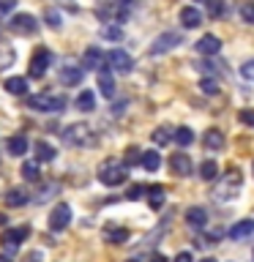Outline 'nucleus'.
Returning a JSON list of instances; mask_svg holds the SVG:
<instances>
[{
  "label": "nucleus",
  "instance_id": "1",
  "mask_svg": "<svg viewBox=\"0 0 254 262\" xmlns=\"http://www.w3.org/2000/svg\"><path fill=\"white\" fill-rule=\"evenodd\" d=\"M63 142L74 145V147H85V145H93L96 137H93V128H90L88 123H71V126L63 131Z\"/></svg>",
  "mask_w": 254,
  "mask_h": 262
},
{
  "label": "nucleus",
  "instance_id": "2",
  "mask_svg": "<svg viewBox=\"0 0 254 262\" xmlns=\"http://www.w3.org/2000/svg\"><path fill=\"white\" fill-rule=\"evenodd\" d=\"M126 178H129L126 164H120V161L110 159L98 167V180H101L104 186H120V183H126Z\"/></svg>",
  "mask_w": 254,
  "mask_h": 262
},
{
  "label": "nucleus",
  "instance_id": "3",
  "mask_svg": "<svg viewBox=\"0 0 254 262\" xmlns=\"http://www.w3.org/2000/svg\"><path fill=\"white\" fill-rule=\"evenodd\" d=\"M66 96H49V93H41V96H30L28 98V106L36 112H60L66 110Z\"/></svg>",
  "mask_w": 254,
  "mask_h": 262
},
{
  "label": "nucleus",
  "instance_id": "4",
  "mask_svg": "<svg viewBox=\"0 0 254 262\" xmlns=\"http://www.w3.org/2000/svg\"><path fill=\"white\" fill-rule=\"evenodd\" d=\"M49 63H52V52H49L47 47H38L36 52H33V57H30V69H28V74H30L33 79H41V77L47 74Z\"/></svg>",
  "mask_w": 254,
  "mask_h": 262
},
{
  "label": "nucleus",
  "instance_id": "5",
  "mask_svg": "<svg viewBox=\"0 0 254 262\" xmlns=\"http://www.w3.org/2000/svg\"><path fill=\"white\" fill-rule=\"evenodd\" d=\"M69 224H71V208L66 202H57L52 208V213H49V227H52L55 232H63Z\"/></svg>",
  "mask_w": 254,
  "mask_h": 262
},
{
  "label": "nucleus",
  "instance_id": "6",
  "mask_svg": "<svg viewBox=\"0 0 254 262\" xmlns=\"http://www.w3.org/2000/svg\"><path fill=\"white\" fill-rule=\"evenodd\" d=\"M238 186H241V172H238L235 167H229L224 186H221V188H216V194H213V196H216L219 202H224V200H232V194L238 191Z\"/></svg>",
  "mask_w": 254,
  "mask_h": 262
},
{
  "label": "nucleus",
  "instance_id": "7",
  "mask_svg": "<svg viewBox=\"0 0 254 262\" xmlns=\"http://www.w3.org/2000/svg\"><path fill=\"white\" fill-rule=\"evenodd\" d=\"M8 28L14 33H19V36H33V33L38 30V22L33 14H16L11 22H8Z\"/></svg>",
  "mask_w": 254,
  "mask_h": 262
},
{
  "label": "nucleus",
  "instance_id": "8",
  "mask_svg": "<svg viewBox=\"0 0 254 262\" xmlns=\"http://www.w3.org/2000/svg\"><path fill=\"white\" fill-rule=\"evenodd\" d=\"M180 41H183V36H180V33H175V30L161 33V36L151 44V52H153V55H164V52H170V49H175Z\"/></svg>",
  "mask_w": 254,
  "mask_h": 262
},
{
  "label": "nucleus",
  "instance_id": "9",
  "mask_svg": "<svg viewBox=\"0 0 254 262\" xmlns=\"http://www.w3.org/2000/svg\"><path fill=\"white\" fill-rule=\"evenodd\" d=\"M107 63H110V71H118V74H129L134 60H131L129 52H123V49H112L110 55H107Z\"/></svg>",
  "mask_w": 254,
  "mask_h": 262
},
{
  "label": "nucleus",
  "instance_id": "10",
  "mask_svg": "<svg viewBox=\"0 0 254 262\" xmlns=\"http://www.w3.org/2000/svg\"><path fill=\"white\" fill-rule=\"evenodd\" d=\"M28 235H30V227H14V229H6V232H3V241H0V243H3L8 251H14Z\"/></svg>",
  "mask_w": 254,
  "mask_h": 262
},
{
  "label": "nucleus",
  "instance_id": "11",
  "mask_svg": "<svg viewBox=\"0 0 254 262\" xmlns=\"http://www.w3.org/2000/svg\"><path fill=\"white\" fill-rule=\"evenodd\" d=\"M170 167H172V172H175V175H180V178L192 175V159H188V153H172Z\"/></svg>",
  "mask_w": 254,
  "mask_h": 262
},
{
  "label": "nucleus",
  "instance_id": "12",
  "mask_svg": "<svg viewBox=\"0 0 254 262\" xmlns=\"http://www.w3.org/2000/svg\"><path fill=\"white\" fill-rule=\"evenodd\" d=\"M104 60H107V57H104V52H101V49H98V47H88L85 49V55H82V66H85V69H104Z\"/></svg>",
  "mask_w": 254,
  "mask_h": 262
},
{
  "label": "nucleus",
  "instance_id": "13",
  "mask_svg": "<svg viewBox=\"0 0 254 262\" xmlns=\"http://www.w3.org/2000/svg\"><path fill=\"white\" fill-rule=\"evenodd\" d=\"M249 235H254V219H243V221L229 227V237L232 241H246Z\"/></svg>",
  "mask_w": 254,
  "mask_h": 262
},
{
  "label": "nucleus",
  "instance_id": "14",
  "mask_svg": "<svg viewBox=\"0 0 254 262\" xmlns=\"http://www.w3.org/2000/svg\"><path fill=\"white\" fill-rule=\"evenodd\" d=\"M180 25H183V28H200L202 25V11L194 8V6L180 8Z\"/></svg>",
  "mask_w": 254,
  "mask_h": 262
},
{
  "label": "nucleus",
  "instance_id": "15",
  "mask_svg": "<svg viewBox=\"0 0 254 262\" xmlns=\"http://www.w3.org/2000/svg\"><path fill=\"white\" fill-rule=\"evenodd\" d=\"M98 90H101L104 98L115 96V77H112L110 69H98Z\"/></svg>",
  "mask_w": 254,
  "mask_h": 262
},
{
  "label": "nucleus",
  "instance_id": "16",
  "mask_svg": "<svg viewBox=\"0 0 254 262\" xmlns=\"http://www.w3.org/2000/svg\"><path fill=\"white\" fill-rule=\"evenodd\" d=\"M219 49H221V41L216 36H210V33L197 41V52L200 55H219Z\"/></svg>",
  "mask_w": 254,
  "mask_h": 262
},
{
  "label": "nucleus",
  "instance_id": "17",
  "mask_svg": "<svg viewBox=\"0 0 254 262\" xmlns=\"http://www.w3.org/2000/svg\"><path fill=\"white\" fill-rule=\"evenodd\" d=\"M202 145L208 147V150H221L224 147V134H221L219 128H210V131H205V137H202Z\"/></svg>",
  "mask_w": 254,
  "mask_h": 262
},
{
  "label": "nucleus",
  "instance_id": "18",
  "mask_svg": "<svg viewBox=\"0 0 254 262\" xmlns=\"http://www.w3.org/2000/svg\"><path fill=\"white\" fill-rule=\"evenodd\" d=\"M205 221H208V210L205 208H188L186 210V224L188 227L200 229V227H205Z\"/></svg>",
  "mask_w": 254,
  "mask_h": 262
},
{
  "label": "nucleus",
  "instance_id": "19",
  "mask_svg": "<svg viewBox=\"0 0 254 262\" xmlns=\"http://www.w3.org/2000/svg\"><path fill=\"white\" fill-rule=\"evenodd\" d=\"M60 82H63V85H69V88L79 85V82H82V69H79V66H66V69L60 71Z\"/></svg>",
  "mask_w": 254,
  "mask_h": 262
},
{
  "label": "nucleus",
  "instance_id": "20",
  "mask_svg": "<svg viewBox=\"0 0 254 262\" xmlns=\"http://www.w3.org/2000/svg\"><path fill=\"white\" fill-rule=\"evenodd\" d=\"M6 147H8V153H11V156H25V153H28V139H25V134L8 137Z\"/></svg>",
  "mask_w": 254,
  "mask_h": 262
},
{
  "label": "nucleus",
  "instance_id": "21",
  "mask_svg": "<svg viewBox=\"0 0 254 262\" xmlns=\"http://www.w3.org/2000/svg\"><path fill=\"white\" fill-rule=\"evenodd\" d=\"M145 194H147V202H151V208L159 210L161 205H164V194H167V188H164V186H151V188H145Z\"/></svg>",
  "mask_w": 254,
  "mask_h": 262
},
{
  "label": "nucleus",
  "instance_id": "22",
  "mask_svg": "<svg viewBox=\"0 0 254 262\" xmlns=\"http://www.w3.org/2000/svg\"><path fill=\"white\" fill-rule=\"evenodd\" d=\"M3 200H6L8 208H22V205H28V194H25L22 188H11V191H8Z\"/></svg>",
  "mask_w": 254,
  "mask_h": 262
},
{
  "label": "nucleus",
  "instance_id": "23",
  "mask_svg": "<svg viewBox=\"0 0 254 262\" xmlns=\"http://www.w3.org/2000/svg\"><path fill=\"white\" fill-rule=\"evenodd\" d=\"M77 110L79 112H93L96 110V96L90 93V90H82L77 96Z\"/></svg>",
  "mask_w": 254,
  "mask_h": 262
},
{
  "label": "nucleus",
  "instance_id": "24",
  "mask_svg": "<svg viewBox=\"0 0 254 262\" xmlns=\"http://www.w3.org/2000/svg\"><path fill=\"white\" fill-rule=\"evenodd\" d=\"M200 178L202 180H216L219 178V164L213 161V159H205L200 164Z\"/></svg>",
  "mask_w": 254,
  "mask_h": 262
},
{
  "label": "nucleus",
  "instance_id": "25",
  "mask_svg": "<svg viewBox=\"0 0 254 262\" xmlns=\"http://www.w3.org/2000/svg\"><path fill=\"white\" fill-rule=\"evenodd\" d=\"M139 164H142L147 172H156V169L161 167V156L156 153V150H145V153H142V161H139Z\"/></svg>",
  "mask_w": 254,
  "mask_h": 262
},
{
  "label": "nucleus",
  "instance_id": "26",
  "mask_svg": "<svg viewBox=\"0 0 254 262\" xmlns=\"http://www.w3.org/2000/svg\"><path fill=\"white\" fill-rule=\"evenodd\" d=\"M6 90H8V93H14V96H22L25 90H28V79H25V77H11V79H6Z\"/></svg>",
  "mask_w": 254,
  "mask_h": 262
},
{
  "label": "nucleus",
  "instance_id": "27",
  "mask_svg": "<svg viewBox=\"0 0 254 262\" xmlns=\"http://www.w3.org/2000/svg\"><path fill=\"white\" fill-rule=\"evenodd\" d=\"M172 139H175V142H178L180 147H188V145L194 142V131L188 128V126H180V128L175 131V134H172Z\"/></svg>",
  "mask_w": 254,
  "mask_h": 262
},
{
  "label": "nucleus",
  "instance_id": "28",
  "mask_svg": "<svg viewBox=\"0 0 254 262\" xmlns=\"http://www.w3.org/2000/svg\"><path fill=\"white\" fill-rule=\"evenodd\" d=\"M52 159H55V147L47 145L44 139L36 142V161H52Z\"/></svg>",
  "mask_w": 254,
  "mask_h": 262
},
{
  "label": "nucleus",
  "instance_id": "29",
  "mask_svg": "<svg viewBox=\"0 0 254 262\" xmlns=\"http://www.w3.org/2000/svg\"><path fill=\"white\" fill-rule=\"evenodd\" d=\"M19 175L25 180H38V161H25L22 169H19Z\"/></svg>",
  "mask_w": 254,
  "mask_h": 262
},
{
  "label": "nucleus",
  "instance_id": "30",
  "mask_svg": "<svg viewBox=\"0 0 254 262\" xmlns=\"http://www.w3.org/2000/svg\"><path fill=\"white\" fill-rule=\"evenodd\" d=\"M107 241H110V243H126L129 241V229H123V227L107 229Z\"/></svg>",
  "mask_w": 254,
  "mask_h": 262
},
{
  "label": "nucleus",
  "instance_id": "31",
  "mask_svg": "<svg viewBox=\"0 0 254 262\" xmlns=\"http://www.w3.org/2000/svg\"><path fill=\"white\" fill-rule=\"evenodd\" d=\"M101 38H107V41H120V38H123V30L118 28V25H104V28H101Z\"/></svg>",
  "mask_w": 254,
  "mask_h": 262
},
{
  "label": "nucleus",
  "instance_id": "32",
  "mask_svg": "<svg viewBox=\"0 0 254 262\" xmlns=\"http://www.w3.org/2000/svg\"><path fill=\"white\" fill-rule=\"evenodd\" d=\"M200 90H202L205 96H216V93H219V82H216V79H208V77H205V79L200 82Z\"/></svg>",
  "mask_w": 254,
  "mask_h": 262
},
{
  "label": "nucleus",
  "instance_id": "33",
  "mask_svg": "<svg viewBox=\"0 0 254 262\" xmlns=\"http://www.w3.org/2000/svg\"><path fill=\"white\" fill-rule=\"evenodd\" d=\"M241 19L249 22V25H254V3H251V0L241 3Z\"/></svg>",
  "mask_w": 254,
  "mask_h": 262
},
{
  "label": "nucleus",
  "instance_id": "34",
  "mask_svg": "<svg viewBox=\"0 0 254 262\" xmlns=\"http://www.w3.org/2000/svg\"><path fill=\"white\" fill-rule=\"evenodd\" d=\"M170 139H172L170 128H164V126H161V128H156V131H153V142H156V145H167Z\"/></svg>",
  "mask_w": 254,
  "mask_h": 262
},
{
  "label": "nucleus",
  "instance_id": "35",
  "mask_svg": "<svg viewBox=\"0 0 254 262\" xmlns=\"http://www.w3.org/2000/svg\"><path fill=\"white\" fill-rule=\"evenodd\" d=\"M14 63V49H3V47H0V69H8V66H11Z\"/></svg>",
  "mask_w": 254,
  "mask_h": 262
},
{
  "label": "nucleus",
  "instance_id": "36",
  "mask_svg": "<svg viewBox=\"0 0 254 262\" xmlns=\"http://www.w3.org/2000/svg\"><path fill=\"white\" fill-rule=\"evenodd\" d=\"M139 161H142V150H139V147H129V150H126V167L139 164Z\"/></svg>",
  "mask_w": 254,
  "mask_h": 262
},
{
  "label": "nucleus",
  "instance_id": "37",
  "mask_svg": "<svg viewBox=\"0 0 254 262\" xmlns=\"http://www.w3.org/2000/svg\"><path fill=\"white\" fill-rule=\"evenodd\" d=\"M208 14L210 16H221L224 14V3H221V0H208Z\"/></svg>",
  "mask_w": 254,
  "mask_h": 262
},
{
  "label": "nucleus",
  "instance_id": "38",
  "mask_svg": "<svg viewBox=\"0 0 254 262\" xmlns=\"http://www.w3.org/2000/svg\"><path fill=\"white\" fill-rule=\"evenodd\" d=\"M241 74H243V79L254 82V60H246V63L241 66Z\"/></svg>",
  "mask_w": 254,
  "mask_h": 262
},
{
  "label": "nucleus",
  "instance_id": "39",
  "mask_svg": "<svg viewBox=\"0 0 254 262\" xmlns=\"http://www.w3.org/2000/svg\"><path fill=\"white\" fill-rule=\"evenodd\" d=\"M14 6H16V0H0V19L11 14V11H14Z\"/></svg>",
  "mask_w": 254,
  "mask_h": 262
},
{
  "label": "nucleus",
  "instance_id": "40",
  "mask_svg": "<svg viewBox=\"0 0 254 262\" xmlns=\"http://www.w3.org/2000/svg\"><path fill=\"white\" fill-rule=\"evenodd\" d=\"M47 22H49V28H60V14L57 11H47Z\"/></svg>",
  "mask_w": 254,
  "mask_h": 262
},
{
  "label": "nucleus",
  "instance_id": "41",
  "mask_svg": "<svg viewBox=\"0 0 254 262\" xmlns=\"http://www.w3.org/2000/svg\"><path fill=\"white\" fill-rule=\"evenodd\" d=\"M142 194H145V186H131L129 194H126V200H139Z\"/></svg>",
  "mask_w": 254,
  "mask_h": 262
},
{
  "label": "nucleus",
  "instance_id": "42",
  "mask_svg": "<svg viewBox=\"0 0 254 262\" xmlns=\"http://www.w3.org/2000/svg\"><path fill=\"white\" fill-rule=\"evenodd\" d=\"M241 123H246V126H254V110H241Z\"/></svg>",
  "mask_w": 254,
  "mask_h": 262
},
{
  "label": "nucleus",
  "instance_id": "43",
  "mask_svg": "<svg viewBox=\"0 0 254 262\" xmlns=\"http://www.w3.org/2000/svg\"><path fill=\"white\" fill-rule=\"evenodd\" d=\"M57 191V186L52 183V186H47V188H41L38 191V202H44V200H49V194H55Z\"/></svg>",
  "mask_w": 254,
  "mask_h": 262
},
{
  "label": "nucleus",
  "instance_id": "44",
  "mask_svg": "<svg viewBox=\"0 0 254 262\" xmlns=\"http://www.w3.org/2000/svg\"><path fill=\"white\" fill-rule=\"evenodd\" d=\"M219 66H221V63H210V60H208V63H200V69L208 71V74H219Z\"/></svg>",
  "mask_w": 254,
  "mask_h": 262
},
{
  "label": "nucleus",
  "instance_id": "45",
  "mask_svg": "<svg viewBox=\"0 0 254 262\" xmlns=\"http://www.w3.org/2000/svg\"><path fill=\"white\" fill-rule=\"evenodd\" d=\"M175 262H194V257H192V251H180L175 257Z\"/></svg>",
  "mask_w": 254,
  "mask_h": 262
},
{
  "label": "nucleus",
  "instance_id": "46",
  "mask_svg": "<svg viewBox=\"0 0 254 262\" xmlns=\"http://www.w3.org/2000/svg\"><path fill=\"white\" fill-rule=\"evenodd\" d=\"M151 262H167V259H164L161 254H153V257H151Z\"/></svg>",
  "mask_w": 254,
  "mask_h": 262
},
{
  "label": "nucleus",
  "instance_id": "47",
  "mask_svg": "<svg viewBox=\"0 0 254 262\" xmlns=\"http://www.w3.org/2000/svg\"><path fill=\"white\" fill-rule=\"evenodd\" d=\"M0 262H11V257H6V254H0Z\"/></svg>",
  "mask_w": 254,
  "mask_h": 262
},
{
  "label": "nucleus",
  "instance_id": "48",
  "mask_svg": "<svg viewBox=\"0 0 254 262\" xmlns=\"http://www.w3.org/2000/svg\"><path fill=\"white\" fill-rule=\"evenodd\" d=\"M6 224V216H3V213H0V227H3Z\"/></svg>",
  "mask_w": 254,
  "mask_h": 262
},
{
  "label": "nucleus",
  "instance_id": "49",
  "mask_svg": "<svg viewBox=\"0 0 254 262\" xmlns=\"http://www.w3.org/2000/svg\"><path fill=\"white\" fill-rule=\"evenodd\" d=\"M202 262H216V259H210V257H205V259H202Z\"/></svg>",
  "mask_w": 254,
  "mask_h": 262
},
{
  "label": "nucleus",
  "instance_id": "50",
  "mask_svg": "<svg viewBox=\"0 0 254 262\" xmlns=\"http://www.w3.org/2000/svg\"><path fill=\"white\" fill-rule=\"evenodd\" d=\"M126 262H139V259H126Z\"/></svg>",
  "mask_w": 254,
  "mask_h": 262
},
{
  "label": "nucleus",
  "instance_id": "51",
  "mask_svg": "<svg viewBox=\"0 0 254 262\" xmlns=\"http://www.w3.org/2000/svg\"><path fill=\"white\" fill-rule=\"evenodd\" d=\"M251 169H254V167H251Z\"/></svg>",
  "mask_w": 254,
  "mask_h": 262
}]
</instances>
